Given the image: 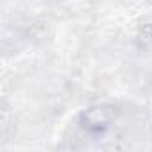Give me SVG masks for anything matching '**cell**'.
<instances>
[{
    "instance_id": "6da1fadb",
    "label": "cell",
    "mask_w": 152,
    "mask_h": 152,
    "mask_svg": "<svg viewBox=\"0 0 152 152\" xmlns=\"http://www.w3.org/2000/svg\"><path fill=\"white\" fill-rule=\"evenodd\" d=\"M107 125H109V118H107V115H106L104 109L93 107V109H90V111L84 113L83 127L88 132H102Z\"/></svg>"
}]
</instances>
